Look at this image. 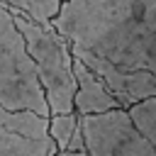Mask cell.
I'll return each instance as SVG.
<instances>
[{
	"label": "cell",
	"mask_w": 156,
	"mask_h": 156,
	"mask_svg": "<svg viewBox=\"0 0 156 156\" xmlns=\"http://www.w3.org/2000/svg\"><path fill=\"white\" fill-rule=\"evenodd\" d=\"M51 27L124 71L156 73V0H66Z\"/></svg>",
	"instance_id": "cell-1"
},
{
	"label": "cell",
	"mask_w": 156,
	"mask_h": 156,
	"mask_svg": "<svg viewBox=\"0 0 156 156\" xmlns=\"http://www.w3.org/2000/svg\"><path fill=\"white\" fill-rule=\"evenodd\" d=\"M15 27L24 37L27 51L37 66L49 112H73V98H76V76H73V54L71 41L58 34L51 24H39L20 12H12Z\"/></svg>",
	"instance_id": "cell-2"
},
{
	"label": "cell",
	"mask_w": 156,
	"mask_h": 156,
	"mask_svg": "<svg viewBox=\"0 0 156 156\" xmlns=\"http://www.w3.org/2000/svg\"><path fill=\"white\" fill-rule=\"evenodd\" d=\"M0 107L34 110L44 117H51L24 37L15 27L12 12L2 5H0Z\"/></svg>",
	"instance_id": "cell-3"
},
{
	"label": "cell",
	"mask_w": 156,
	"mask_h": 156,
	"mask_svg": "<svg viewBox=\"0 0 156 156\" xmlns=\"http://www.w3.org/2000/svg\"><path fill=\"white\" fill-rule=\"evenodd\" d=\"M80 127L88 156H156V149L124 107L80 115Z\"/></svg>",
	"instance_id": "cell-4"
},
{
	"label": "cell",
	"mask_w": 156,
	"mask_h": 156,
	"mask_svg": "<svg viewBox=\"0 0 156 156\" xmlns=\"http://www.w3.org/2000/svg\"><path fill=\"white\" fill-rule=\"evenodd\" d=\"M71 54L76 58H80L93 73H98L102 78V83L107 85V90L117 98V102L127 110L134 102L156 98V73L151 71H124L119 66H115L112 61L83 49V46H73L71 44Z\"/></svg>",
	"instance_id": "cell-5"
},
{
	"label": "cell",
	"mask_w": 156,
	"mask_h": 156,
	"mask_svg": "<svg viewBox=\"0 0 156 156\" xmlns=\"http://www.w3.org/2000/svg\"><path fill=\"white\" fill-rule=\"evenodd\" d=\"M73 76H76V98H73V110L78 115H98L107 112L115 107H122L117 98L107 90L102 78L93 73L80 58L73 56Z\"/></svg>",
	"instance_id": "cell-6"
},
{
	"label": "cell",
	"mask_w": 156,
	"mask_h": 156,
	"mask_svg": "<svg viewBox=\"0 0 156 156\" xmlns=\"http://www.w3.org/2000/svg\"><path fill=\"white\" fill-rule=\"evenodd\" d=\"M0 129L32 136V139H46L49 136V117L34 112V110H5L0 107Z\"/></svg>",
	"instance_id": "cell-7"
},
{
	"label": "cell",
	"mask_w": 156,
	"mask_h": 156,
	"mask_svg": "<svg viewBox=\"0 0 156 156\" xmlns=\"http://www.w3.org/2000/svg\"><path fill=\"white\" fill-rule=\"evenodd\" d=\"M58 146L51 136L32 139L7 129H0V156H56Z\"/></svg>",
	"instance_id": "cell-8"
},
{
	"label": "cell",
	"mask_w": 156,
	"mask_h": 156,
	"mask_svg": "<svg viewBox=\"0 0 156 156\" xmlns=\"http://www.w3.org/2000/svg\"><path fill=\"white\" fill-rule=\"evenodd\" d=\"M66 0H7V10L10 12H20L39 24H51V20L58 15V10L63 7Z\"/></svg>",
	"instance_id": "cell-9"
},
{
	"label": "cell",
	"mask_w": 156,
	"mask_h": 156,
	"mask_svg": "<svg viewBox=\"0 0 156 156\" xmlns=\"http://www.w3.org/2000/svg\"><path fill=\"white\" fill-rule=\"evenodd\" d=\"M80 122V115L73 110V112H61V115H51L49 117V136L54 139V144L58 146V151H63L76 132Z\"/></svg>",
	"instance_id": "cell-10"
},
{
	"label": "cell",
	"mask_w": 156,
	"mask_h": 156,
	"mask_svg": "<svg viewBox=\"0 0 156 156\" xmlns=\"http://www.w3.org/2000/svg\"><path fill=\"white\" fill-rule=\"evenodd\" d=\"M66 151H85V136H83V127H80V122H78V127H76V132H73V136H71Z\"/></svg>",
	"instance_id": "cell-11"
},
{
	"label": "cell",
	"mask_w": 156,
	"mask_h": 156,
	"mask_svg": "<svg viewBox=\"0 0 156 156\" xmlns=\"http://www.w3.org/2000/svg\"><path fill=\"white\" fill-rule=\"evenodd\" d=\"M56 156H88V151H56Z\"/></svg>",
	"instance_id": "cell-12"
},
{
	"label": "cell",
	"mask_w": 156,
	"mask_h": 156,
	"mask_svg": "<svg viewBox=\"0 0 156 156\" xmlns=\"http://www.w3.org/2000/svg\"><path fill=\"white\" fill-rule=\"evenodd\" d=\"M0 5H2V7H5V5H7V0H0Z\"/></svg>",
	"instance_id": "cell-13"
}]
</instances>
